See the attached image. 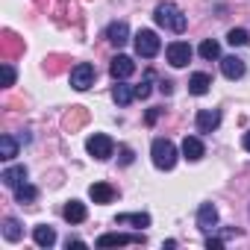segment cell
<instances>
[{
    "label": "cell",
    "instance_id": "obj_1",
    "mask_svg": "<svg viewBox=\"0 0 250 250\" xmlns=\"http://www.w3.org/2000/svg\"><path fill=\"white\" fill-rule=\"evenodd\" d=\"M153 18H156V24L159 27H165V30H171V33H186V15H183V9L177 6V3H159L156 6V12H153Z\"/></svg>",
    "mask_w": 250,
    "mask_h": 250
},
{
    "label": "cell",
    "instance_id": "obj_2",
    "mask_svg": "<svg viewBox=\"0 0 250 250\" xmlns=\"http://www.w3.org/2000/svg\"><path fill=\"white\" fill-rule=\"evenodd\" d=\"M150 156H153V165H156L159 171H171V168L177 165V147H174V142H168V139H156V142L150 145Z\"/></svg>",
    "mask_w": 250,
    "mask_h": 250
},
{
    "label": "cell",
    "instance_id": "obj_3",
    "mask_svg": "<svg viewBox=\"0 0 250 250\" xmlns=\"http://www.w3.org/2000/svg\"><path fill=\"white\" fill-rule=\"evenodd\" d=\"M133 42H136V53L145 56V59H153V56L159 53V47H162V44H159V36H156L153 30H139Z\"/></svg>",
    "mask_w": 250,
    "mask_h": 250
},
{
    "label": "cell",
    "instance_id": "obj_4",
    "mask_svg": "<svg viewBox=\"0 0 250 250\" xmlns=\"http://www.w3.org/2000/svg\"><path fill=\"white\" fill-rule=\"evenodd\" d=\"M85 150H88L94 159H109L112 150H115V142H112L109 136H103V133H94V136H88Z\"/></svg>",
    "mask_w": 250,
    "mask_h": 250
},
{
    "label": "cell",
    "instance_id": "obj_5",
    "mask_svg": "<svg viewBox=\"0 0 250 250\" xmlns=\"http://www.w3.org/2000/svg\"><path fill=\"white\" fill-rule=\"evenodd\" d=\"M71 85H74L77 91H85V88H91V85H94V65H88V62H80V65L71 71Z\"/></svg>",
    "mask_w": 250,
    "mask_h": 250
},
{
    "label": "cell",
    "instance_id": "obj_6",
    "mask_svg": "<svg viewBox=\"0 0 250 250\" xmlns=\"http://www.w3.org/2000/svg\"><path fill=\"white\" fill-rule=\"evenodd\" d=\"M165 53H168V62H171L174 68H186V65L191 62V47H188L186 42H171Z\"/></svg>",
    "mask_w": 250,
    "mask_h": 250
},
{
    "label": "cell",
    "instance_id": "obj_7",
    "mask_svg": "<svg viewBox=\"0 0 250 250\" xmlns=\"http://www.w3.org/2000/svg\"><path fill=\"white\" fill-rule=\"evenodd\" d=\"M218 124H221V112L218 109H200L197 118H194L197 133H212V130H218Z\"/></svg>",
    "mask_w": 250,
    "mask_h": 250
},
{
    "label": "cell",
    "instance_id": "obj_8",
    "mask_svg": "<svg viewBox=\"0 0 250 250\" xmlns=\"http://www.w3.org/2000/svg\"><path fill=\"white\" fill-rule=\"evenodd\" d=\"M133 71H136V62L130 56H124V53H118L112 59V65H109V74L115 80H127V77H133Z\"/></svg>",
    "mask_w": 250,
    "mask_h": 250
},
{
    "label": "cell",
    "instance_id": "obj_9",
    "mask_svg": "<svg viewBox=\"0 0 250 250\" xmlns=\"http://www.w3.org/2000/svg\"><path fill=\"white\" fill-rule=\"evenodd\" d=\"M145 235H121V232H106L97 238V247H121V244H142Z\"/></svg>",
    "mask_w": 250,
    "mask_h": 250
},
{
    "label": "cell",
    "instance_id": "obj_10",
    "mask_svg": "<svg viewBox=\"0 0 250 250\" xmlns=\"http://www.w3.org/2000/svg\"><path fill=\"white\" fill-rule=\"evenodd\" d=\"M0 180H3L6 188L15 191V188H21V186L27 183V168H24V165H12V168H6L3 174H0Z\"/></svg>",
    "mask_w": 250,
    "mask_h": 250
},
{
    "label": "cell",
    "instance_id": "obj_11",
    "mask_svg": "<svg viewBox=\"0 0 250 250\" xmlns=\"http://www.w3.org/2000/svg\"><path fill=\"white\" fill-rule=\"evenodd\" d=\"M106 39L115 44V47H124L130 42V27L124 24V21H112L109 27H106Z\"/></svg>",
    "mask_w": 250,
    "mask_h": 250
},
{
    "label": "cell",
    "instance_id": "obj_12",
    "mask_svg": "<svg viewBox=\"0 0 250 250\" xmlns=\"http://www.w3.org/2000/svg\"><path fill=\"white\" fill-rule=\"evenodd\" d=\"M215 224H218V209H215L212 203H203V206L197 209V227H200L203 232H212Z\"/></svg>",
    "mask_w": 250,
    "mask_h": 250
},
{
    "label": "cell",
    "instance_id": "obj_13",
    "mask_svg": "<svg viewBox=\"0 0 250 250\" xmlns=\"http://www.w3.org/2000/svg\"><path fill=\"white\" fill-rule=\"evenodd\" d=\"M203 153H206V147H203V142H200L197 136H186V139H183V156H186L188 162L203 159Z\"/></svg>",
    "mask_w": 250,
    "mask_h": 250
},
{
    "label": "cell",
    "instance_id": "obj_14",
    "mask_svg": "<svg viewBox=\"0 0 250 250\" xmlns=\"http://www.w3.org/2000/svg\"><path fill=\"white\" fill-rule=\"evenodd\" d=\"M112 97H115L118 106H130L136 100V85H127L124 80H118V85L112 88Z\"/></svg>",
    "mask_w": 250,
    "mask_h": 250
},
{
    "label": "cell",
    "instance_id": "obj_15",
    "mask_svg": "<svg viewBox=\"0 0 250 250\" xmlns=\"http://www.w3.org/2000/svg\"><path fill=\"white\" fill-rule=\"evenodd\" d=\"M221 71H224L227 80H238V77L244 74V62H241L238 56H224V59H221Z\"/></svg>",
    "mask_w": 250,
    "mask_h": 250
},
{
    "label": "cell",
    "instance_id": "obj_16",
    "mask_svg": "<svg viewBox=\"0 0 250 250\" xmlns=\"http://www.w3.org/2000/svg\"><path fill=\"white\" fill-rule=\"evenodd\" d=\"M65 221L68 224H83L85 221V215H88V209H85V203H80V200H71L68 206H65Z\"/></svg>",
    "mask_w": 250,
    "mask_h": 250
},
{
    "label": "cell",
    "instance_id": "obj_17",
    "mask_svg": "<svg viewBox=\"0 0 250 250\" xmlns=\"http://www.w3.org/2000/svg\"><path fill=\"white\" fill-rule=\"evenodd\" d=\"M33 238H36L39 247H53V244H56V229L47 227V224H39V227L33 229Z\"/></svg>",
    "mask_w": 250,
    "mask_h": 250
},
{
    "label": "cell",
    "instance_id": "obj_18",
    "mask_svg": "<svg viewBox=\"0 0 250 250\" xmlns=\"http://www.w3.org/2000/svg\"><path fill=\"white\" fill-rule=\"evenodd\" d=\"M88 194H91V200H94V203H112L115 188H112L109 183H94V186L88 188Z\"/></svg>",
    "mask_w": 250,
    "mask_h": 250
},
{
    "label": "cell",
    "instance_id": "obj_19",
    "mask_svg": "<svg viewBox=\"0 0 250 250\" xmlns=\"http://www.w3.org/2000/svg\"><path fill=\"white\" fill-rule=\"evenodd\" d=\"M209 85H212V77L209 74H191V80H188V91L191 94H206L209 91Z\"/></svg>",
    "mask_w": 250,
    "mask_h": 250
},
{
    "label": "cell",
    "instance_id": "obj_20",
    "mask_svg": "<svg viewBox=\"0 0 250 250\" xmlns=\"http://www.w3.org/2000/svg\"><path fill=\"white\" fill-rule=\"evenodd\" d=\"M18 156V142L12 136H0V159H15Z\"/></svg>",
    "mask_w": 250,
    "mask_h": 250
},
{
    "label": "cell",
    "instance_id": "obj_21",
    "mask_svg": "<svg viewBox=\"0 0 250 250\" xmlns=\"http://www.w3.org/2000/svg\"><path fill=\"white\" fill-rule=\"evenodd\" d=\"M115 221H118V224H136V227H150V215H147V212H136V215L124 212V215H118Z\"/></svg>",
    "mask_w": 250,
    "mask_h": 250
},
{
    "label": "cell",
    "instance_id": "obj_22",
    "mask_svg": "<svg viewBox=\"0 0 250 250\" xmlns=\"http://www.w3.org/2000/svg\"><path fill=\"white\" fill-rule=\"evenodd\" d=\"M3 238H6V241H18V238H21V224H18L15 218H6V221H3Z\"/></svg>",
    "mask_w": 250,
    "mask_h": 250
},
{
    "label": "cell",
    "instance_id": "obj_23",
    "mask_svg": "<svg viewBox=\"0 0 250 250\" xmlns=\"http://www.w3.org/2000/svg\"><path fill=\"white\" fill-rule=\"evenodd\" d=\"M15 197H18V203H33V200L39 197V191H36V186L24 183L21 188H15Z\"/></svg>",
    "mask_w": 250,
    "mask_h": 250
},
{
    "label": "cell",
    "instance_id": "obj_24",
    "mask_svg": "<svg viewBox=\"0 0 250 250\" xmlns=\"http://www.w3.org/2000/svg\"><path fill=\"white\" fill-rule=\"evenodd\" d=\"M227 42H229L232 47H241V44H247V42H250V33H247V30H241V27H238V30H229V33H227Z\"/></svg>",
    "mask_w": 250,
    "mask_h": 250
},
{
    "label": "cell",
    "instance_id": "obj_25",
    "mask_svg": "<svg viewBox=\"0 0 250 250\" xmlns=\"http://www.w3.org/2000/svg\"><path fill=\"white\" fill-rule=\"evenodd\" d=\"M200 56H203V59H218V56H221V44L212 42V39H206V42L200 44Z\"/></svg>",
    "mask_w": 250,
    "mask_h": 250
},
{
    "label": "cell",
    "instance_id": "obj_26",
    "mask_svg": "<svg viewBox=\"0 0 250 250\" xmlns=\"http://www.w3.org/2000/svg\"><path fill=\"white\" fill-rule=\"evenodd\" d=\"M150 80H153V71H147L145 83H142V85H136V97H147V94H150Z\"/></svg>",
    "mask_w": 250,
    "mask_h": 250
},
{
    "label": "cell",
    "instance_id": "obj_27",
    "mask_svg": "<svg viewBox=\"0 0 250 250\" xmlns=\"http://www.w3.org/2000/svg\"><path fill=\"white\" fill-rule=\"evenodd\" d=\"M3 85H15V68L3 65Z\"/></svg>",
    "mask_w": 250,
    "mask_h": 250
},
{
    "label": "cell",
    "instance_id": "obj_28",
    "mask_svg": "<svg viewBox=\"0 0 250 250\" xmlns=\"http://www.w3.org/2000/svg\"><path fill=\"white\" fill-rule=\"evenodd\" d=\"M121 162H124V165H130V162H133V150H130V147H124V150H121Z\"/></svg>",
    "mask_w": 250,
    "mask_h": 250
},
{
    "label": "cell",
    "instance_id": "obj_29",
    "mask_svg": "<svg viewBox=\"0 0 250 250\" xmlns=\"http://www.w3.org/2000/svg\"><path fill=\"white\" fill-rule=\"evenodd\" d=\"M206 247H209V250H221L224 241H221V238H206Z\"/></svg>",
    "mask_w": 250,
    "mask_h": 250
},
{
    "label": "cell",
    "instance_id": "obj_30",
    "mask_svg": "<svg viewBox=\"0 0 250 250\" xmlns=\"http://www.w3.org/2000/svg\"><path fill=\"white\" fill-rule=\"evenodd\" d=\"M171 85H174L171 80H162V83H159V91H162V94H171Z\"/></svg>",
    "mask_w": 250,
    "mask_h": 250
},
{
    "label": "cell",
    "instance_id": "obj_31",
    "mask_svg": "<svg viewBox=\"0 0 250 250\" xmlns=\"http://www.w3.org/2000/svg\"><path fill=\"white\" fill-rule=\"evenodd\" d=\"M71 247H85V241H80V238H68V250Z\"/></svg>",
    "mask_w": 250,
    "mask_h": 250
},
{
    "label": "cell",
    "instance_id": "obj_32",
    "mask_svg": "<svg viewBox=\"0 0 250 250\" xmlns=\"http://www.w3.org/2000/svg\"><path fill=\"white\" fill-rule=\"evenodd\" d=\"M244 150H247V153H250V130H247V133H244Z\"/></svg>",
    "mask_w": 250,
    "mask_h": 250
}]
</instances>
